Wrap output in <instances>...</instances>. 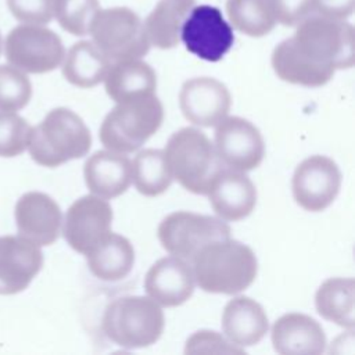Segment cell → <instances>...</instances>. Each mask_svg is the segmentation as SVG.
<instances>
[{"label": "cell", "instance_id": "obj_21", "mask_svg": "<svg viewBox=\"0 0 355 355\" xmlns=\"http://www.w3.org/2000/svg\"><path fill=\"white\" fill-rule=\"evenodd\" d=\"M269 330L263 306L247 295H236L223 308L222 331L236 347L245 349L262 341Z\"/></svg>", "mask_w": 355, "mask_h": 355}, {"label": "cell", "instance_id": "obj_11", "mask_svg": "<svg viewBox=\"0 0 355 355\" xmlns=\"http://www.w3.org/2000/svg\"><path fill=\"white\" fill-rule=\"evenodd\" d=\"M214 147L223 168L250 172L265 157V143L259 129L245 118L225 116L216 126Z\"/></svg>", "mask_w": 355, "mask_h": 355}, {"label": "cell", "instance_id": "obj_2", "mask_svg": "<svg viewBox=\"0 0 355 355\" xmlns=\"http://www.w3.org/2000/svg\"><path fill=\"white\" fill-rule=\"evenodd\" d=\"M92 147V133L83 119L69 108L57 107L32 128L28 143L32 159L47 168L85 157Z\"/></svg>", "mask_w": 355, "mask_h": 355}, {"label": "cell", "instance_id": "obj_23", "mask_svg": "<svg viewBox=\"0 0 355 355\" xmlns=\"http://www.w3.org/2000/svg\"><path fill=\"white\" fill-rule=\"evenodd\" d=\"M108 97L118 103L143 94H155L157 73L141 58L112 62L104 78Z\"/></svg>", "mask_w": 355, "mask_h": 355}, {"label": "cell", "instance_id": "obj_28", "mask_svg": "<svg viewBox=\"0 0 355 355\" xmlns=\"http://www.w3.org/2000/svg\"><path fill=\"white\" fill-rule=\"evenodd\" d=\"M132 161V183L146 197H157L165 193L172 182V173L164 150H140Z\"/></svg>", "mask_w": 355, "mask_h": 355}, {"label": "cell", "instance_id": "obj_22", "mask_svg": "<svg viewBox=\"0 0 355 355\" xmlns=\"http://www.w3.org/2000/svg\"><path fill=\"white\" fill-rule=\"evenodd\" d=\"M85 257L92 275L110 283L125 279L135 266V248L132 243L125 236L112 232Z\"/></svg>", "mask_w": 355, "mask_h": 355}, {"label": "cell", "instance_id": "obj_3", "mask_svg": "<svg viewBox=\"0 0 355 355\" xmlns=\"http://www.w3.org/2000/svg\"><path fill=\"white\" fill-rule=\"evenodd\" d=\"M164 121V107L155 94L115 103L100 126V141L107 150L130 154L154 136Z\"/></svg>", "mask_w": 355, "mask_h": 355}, {"label": "cell", "instance_id": "obj_1", "mask_svg": "<svg viewBox=\"0 0 355 355\" xmlns=\"http://www.w3.org/2000/svg\"><path fill=\"white\" fill-rule=\"evenodd\" d=\"M190 265L196 286L211 294H240L254 283L258 273L252 248L230 237L204 245Z\"/></svg>", "mask_w": 355, "mask_h": 355}, {"label": "cell", "instance_id": "obj_25", "mask_svg": "<svg viewBox=\"0 0 355 355\" xmlns=\"http://www.w3.org/2000/svg\"><path fill=\"white\" fill-rule=\"evenodd\" d=\"M318 313L347 330L355 327V282L352 277L326 279L315 294Z\"/></svg>", "mask_w": 355, "mask_h": 355}, {"label": "cell", "instance_id": "obj_29", "mask_svg": "<svg viewBox=\"0 0 355 355\" xmlns=\"http://www.w3.org/2000/svg\"><path fill=\"white\" fill-rule=\"evenodd\" d=\"M226 12L232 28L250 37H262L276 25L269 0H227Z\"/></svg>", "mask_w": 355, "mask_h": 355}, {"label": "cell", "instance_id": "obj_8", "mask_svg": "<svg viewBox=\"0 0 355 355\" xmlns=\"http://www.w3.org/2000/svg\"><path fill=\"white\" fill-rule=\"evenodd\" d=\"M157 234L166 252L190 262L204 245L230 237V226L218 216L176 211L161 220Z\"/></svg>", "mask_w": 355, "mask_h": 355}, {"label": "cell", "instance_id": "obj_9", "mask_svg": "<svg viewBox=\"0 0 355 355\" xmlns=\"http://www.w3.org/2000/svg\"><path fill=\"white\" fill-rule=\"evenodd\" d=\"M7 61L25 73H46L58 68L65 49L60 36L43 26L25 24L10 31L4 42Z\"/></svg>", "mask_w": 355, "mask_h": 355}, {"label": "cell", "instance_id": "obj_34", "mask_svg": "<svg viewBox=\"0 0 355 355\" xmlns=\"http://www.w3.org/2000/svg\"><path fill=\"white\" fill-rule=\"evenodd\" d=\"M7 6L14 18L25 24L46 25L53 19V0H7Z\"/></svg>", "mask_w": 355, "mask_h": 355}, {"label": "cell", "instance_id": "obj_30", "mask_svg": "<svg viewBox=\"0 0 355 355\" xmlns=\"http://www.w3.org/2000/svg\"><path fill=\"white\" fill-rule=\"evenodd\" d=\"M98 10V0H53V17L65 32L73 36L89 35Z\"/></svg>", "mask_w": 355, "mask_h": 355}, {"label": "cell", "instance_id": "obj_6", "mask_svg": "<svg viewBox=\"0 0 355 355\" xmlns=\"http://www.w3.org/2000/svg\"><path fill=\"white\" fill-rule=\"evenodd\" d=\"M290 39L295 49L316 65L334 71L354 67V28L347 19L312 14L295 26Z\"/></svg>", "mask_w": 355, "mask_h": 355}, {"label": "cell", "instance_id": "obj_5", "mask_svg": "<svg viewBox=\"0 0 355 355\" xmlns=\"http://www.w3.org/2000/svg\"><path fill=\"white\" fill-rule=\"evenodd\" d=\"M101 327L104 334L122 348H146L162 336L165 316L162 306L150 297L123 295L105 306Z\"/></svg>", "mask_w": 355, "mask_h": 355}, {"label": "cell", "instance_id": "obj_16", "mask_svg": "<svg viewBox=\"0 0 355 355\" xmlns=\"http://www.w3.org/2000/svg\"><path fill=\"white\" fill-rule=\"evenodd\" d=\"M43 266L40 247L21 236L0 237V295L24 291Z\"/></svg>", "mask_w": 355, "mask_h": 355}, {"label": "cell", "instance_id": "obj_33", "mask_svg": "<svg viewBox=\"0 0 355 355\" xmlns=\"http://www.w3.org/2000/svg\"><path fill=\"white\" fill-rule=\"evenodd\" d=\"M184 354H245V349L232 344L225 334L204 329L186 340Z\"/></svg>", "mask_w": 355, "mask_h": 355}, {"label": "cell", "instance_id": "obj_35", "mask_svg": "<svg viewBox=\"0 0 355 355\" xmlns=\"http://www.w3.org/2000/svg\"><path fill=\"white\" fill-rule=\"evenodd\" d=\"M276 24L297 26L309 15L315 14L313 0H269Z\"/></svg>", "mask_w": 355, "mask_h": 355}, {"label": "cell", "instance_id": "obj_27", "mask_svg": "<svg viewBox=\"0 0 355 355\" xmlns=\"http://www.w3.org/2000/svg\"><path fill=\"white\" fill-rule=\"evenodd\" d=\"M61 64L62 75L71 85L90 89L104 80L112 62L93 42L80 40L69 47Z\"/></svg>", "mask_w": 355, "mask_h": 355}, {"label": "cell", "instance_id": "obj_15", "mask_svg": "<svg viewBox=\"0 0 355 355\" xmlns=\"http://www.w3.org/2000/svg\"><path fill=\"white\" fill-rule=\"evenodd\" d=\"M196 280L189 261L169 255L154 262L146 273L147 297L162 308H173L189 301L194 293Z\"/></svg>", "mask_w": 355, "mask_h": 355}, {"label": "cell", "instance_id": "obj_32", "mask_svg": "<svg viewBox=\"0 0 355 355\" xmlns=\"http://www.w3.org/2000/svg\"><path fill=\"white\" fill-rule=\"evenodd\" d=\"M32 126L12 111H0V157H17L28 148Z\"/></svg>", "mask_w": 355, "mask_h": 355}, {"label": "cell", "instance_id": "obj_18", "mask_svg": "<svg viewBox=\"0 0 355 355\" xmlns=\"http://www.w3.org/2000/svg\"><path fill=\"white\" fill-rule=\"evenodd\" d=\"M218 218L237 222L247 218L257 205V187L245 172L223 168L207 193Z\"/></svg>", "mask_w": 355, "mask_h": 355}, {"label": "cell", "instance_id": "obj_4", "mask_svg": "<svg viewBox=\"0 0 355 355\" xmlns=\"http://www.w3.org/2000/svg\"><path fill=\"white\" fill-rule=\"evenodd\" d=\"M164 154L173 180L193 194L207 196L223 169L214 143L197 128H182L171 135Z\"/></svg>", "mask_w": 355, "mask_h": 355}, {"label": "cell", "instance_id": "obj_31", "mask_svg": "<svg viewBox=\"0 0 355 355\" xmlns=\"http://www.w3.org/2000/svg\"><path fill=\"white\" fill-rule=\"evenodd\" d=\"M32 97V85L25 72L0 65V111H19Z\"/></svg>", "mask_w": 355, "mask_h": 355}, {"label": "cell", "instance_id": "obj_19", "mask_svg": "<svg viewBox=\"0 0 355 355\" xmlns=\"http://www.w3.org/2000/svg\"><path fill=\"white\" fill-rule=\"evenodd\" d=\"M270 340L273 349L280 355H320L327 345L319 322L300 312L284 313L276 319Z\"/></svg>", "mask_w": 355, "mask_h": 355}, {"label": "cell", "instance_id": "obj_36", "mask_svg": "<svg viewBox=\"0 0 355 355\" xmlns=\"http://www.w3.org/2000/svg\"><path fill=\"white\" fill-rule=\"evenodd\" d=\"M315 14L329 18L347 19L354 12L355 0H313Z\"/></svg>", "mask_w": 355, "mask_h": 355}, {"label": "cell", "instance_id": "obj_14", "mask_svg": "<svg viewBox=\"0 0 355 355\" xmlns=\"http://www.w3.org/2000/svg\"><path fill=\"white\" fill-rule=\"evenodd\" d=\"M232 96L220 80L211 76L187 79L179 92V108L183 116L200 128H215L229 115Z\"/></svg>", "mask_w": 355, "mask_h": 355}, {"label": "cell", "instance_id": "obj_37", "mask_svg": "<svg viewBox=\"0 0 355 355\" xmlns=\"http://www.w3.org/2000/svg\"><path fill=\"white\" fill-rule=\"evenodd\" d=\"M0 54H1V35H0Z\"/></svg>", "mask_w": 355, "mask_h": 355}, {"label": "cell", "instance_id": "obj_10", "mask_svg": "<svg viewBox=\"0 0 355 355\" xmlns=\"http://www.w3.org/2000/svg\"><path fill=\"white\" fill-rule=\"evenodd\" d=\"M180 40L186 50L196 57L216 62L232 49L234 33L218 7L194 4L183 22Z\"/></svg>", "mask_w": 355, "mask_h": 355}, {"label": "cell", "instance_id": "obj_13", "mask_svg": "<svg viewBox=\"0 0 355 355\" xmlns=\"http://www.w3.org/2000/svg\"><path fill=\"white\" fill-rule=\"evenodd\" d=\"M114 212L108 200L94 194L78 198L62 220V234L72 250L87 254L111 232Z\"/></svg>", "mask_w": 355, "mask_h": 355}, {"label": "cell", "instance_id": "obj_17", "mask_svg": "<svg viewBox=\"0 0 355 355\" xmlns=\"http://www.w3.org/2000/svg\"><path fill=\"white\" fill-rule=\"evenodd\" d=\"M15 223L21 237L39 247L50 245L60 237L62 214L60 205L50 196L29 191L15 205Z\"/></svg>", "mask_w": 355, "mask_h": 355}, {"label": "cell", "instance_id": "obj_12", "mask_svg": "<svg viewBox=\"0 0 355 355\" xmlns=\"http://www.w3.org/2000/svg\"><path fill=\"white\" fill-rule=\"evenodd\" d=\"M341 189V171L326 155H311L301 161L291 179L295 202L305 211L320 212L330 207Z\"/></svg>", "mask_w": 355, "mask_h": 355}, {"label": "cell", "instance_id": "obj_26", "mask_svg": "<svg viewBox=\"0 0 355 355\" xmlns=\"http://www.w3.org/2000/svg\"><path fill=\"white\" fill-rule=\"evenodd\" d=\"M196 0H159L144 21L151 46L169 50L179 44L180 31Z\"/></svg>", "mask_w": 355, "mask_h": 355}, {"label": "cell", "instance_id": "obj_20", "mask_svg": "<svg viewBox=\"0 0 355 355\" xmlns=\"http://www.w3.org/2000/svg\"><path fill=\"white\" fill-rule=\"evenodd\" d=\"M83 176L92 194L111 200L123 194L132 184V161L126 154L98 150L86 159Z\"/></svg>", "mask_w": 355, "mask_h": 355}, {"label": "cell", "instance_id": "obj_24", "mask_svg": "<svg viewBox=\"0 0 355 355\" xmlns=\"http://www.w3.org/2000/svg\"><path fill=\"white\" fill-rule=\"evenodd\" d=\"M272 68L276 76L287 83L305 87L324 86L334 76V69L316 65L305 58L291 39L280 42L272 53Z\"/></svg>", "mask_w": 355, "mask_h": 355}, {"label": "cell", "instance_id": "obj_7", "mask_svg": "<svg viewBox=\"0 0 355 355\" xmlns=\"http://www.w3.org/2000/svg\"><path fill=\"white\" fill-rule=\"evenodd\" d=\"M89 35L111 62L143 58L151 47L141 18L133 10L122 6L100 8L90 25Z\"/></svg>", "mask_w": 355, "mask_h": 355}]
</instances>
